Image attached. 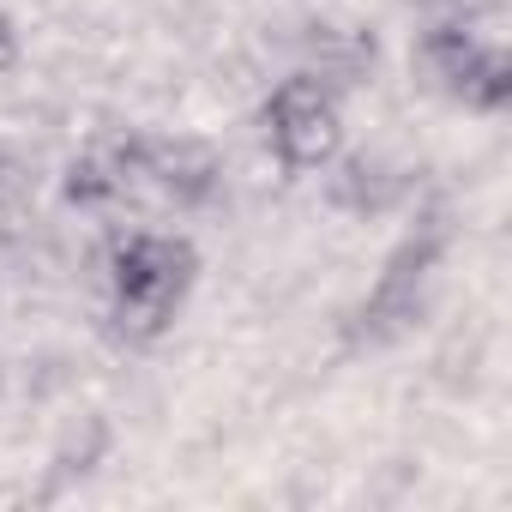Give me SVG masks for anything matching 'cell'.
<instances>
[{
  "label": "cell",
  "mask_w": 512,
  "mask_h": 512,
  "mask_svg": "<svg viewBox=\"0 0 512 512\" xmlns=\"http://www.w3.org/2000/svg\"><path fill=\"white\" fill-rule=\"evenodd\" d=\"M476 55H482V43H476L464 25H434V31L422 37V49H416L422 73H428L446 97H458V91H464V79H470Z\"/></svg>",
  "instance_id": "277c9868"
},
{
  "label": "cell",
  "mask_w": 512,
  "mask_h": 512,
  "mask_svg": "<svg viewBox=\"0 0 512 512\" xmlns=\"http://www.w3.org/2000/svg\"><path fill=\"white\" fill-rule=\"evenodd\" d=\"M139 157H145V187H157L175 205H199L223 175L217 151L199 139H157V145H139Z\"/></svg>",
  "instance_id": "3957f363"
},
{
  "label": "cell",
  "mask_w": 512,
  "mask_h": 512,
  "mask_svg": "<svg viewBox=\"0 0 512 512\" xmlns=\"http://www.w3.org/2000/svg\"><path fill=\"white\" fill-rule=\"evenodd\" d=\"M103 446H109V428H103V422L91 416V422H85V434H67V440H61L55 464H61V470H91Z\"/></svg>",
  "instance_id": "52a82bcc"
},
{
  "label": "cell",
  "mask_w": 512,
  "mask_h": 512,
  "mask_svg": "<svg viewBox=\"0 0 512 512\" xmlns=\"http://www.w3.org/2000/svg\"><path fill=\"white\" fill-rule=\"evenodd\" d=\"M266 121H272V145H278L284 169H326L338 157V145H344L338 103H332V91L314 73H290L272 91Z\"/></svg>",
  "instance_id": "7a4b0ae2"
},
{
  "label": "cell",
  "mask_w": 512,
  "mask_h": 512,
  "mask_svg": "<svg viewBox=\"0 0 512 512\" xmlns=\"http://www.w3.org/2000/svg\"><path fill=\"white\" fill-rule=\"evenodd\" d=\"M19 187H25V169H19V157H13L7 145H0V199L19 193Z\"/></svg>",
  "instance_id": "9c48e42d"
},
{
  "label": "cell",
  "mask_w": 512,
  "mask_h": 512,
  "mask_svg": "<svg viewBox=\"0 0 512 512\" xmlns=\"http://www.w3.org/2000/svg\"><path fill=\"white\" fill-rule=\"evenodd\" d=\"M193 272H199V260H193V247L181 235H151V229L127 235L115 247V260H109L121 332L127 338H157L175 320L181 296L193 290Z\"/></svg>",
  "instance_id": "6da1fadb"
},
{
  "label": "cell",
  "mask_w": 512,
  "mask_h": 512,
  "mask_svg": "<svg viewBox=\"0 0 512 512\" xmlns=\"http://www.w3.org/2000/svg\"><path fill=\"white\" fill-rule=\"evenodd\" d=\"M458 103H470V109H482V115H494V109L512 103V61H506V49H488V43H482L476 67H470V79H464V91H458Z\"/></svg>",
  "instance_id": "5b68a950"
},
{
  "label": "cell",
  "mask_w": 512,
  "mask_h": 512,
  "mask_svg": "<svg viewBox=\"0 0 512 512\" xmlns=\"http://www.w3.org/2000/svg\"><path fill=\"white\" fill-rule=\"evenodd\" d=\"M19 67V31H13V19L0 13V73H13Z\"/></svg>",
  "instance_id": "ba28073f"
},
{
  "label": "cell",
  "mask_w": 512,
  "mask_h": 512,
  "mask_svg": "<svg viewBox=\"0 0 512 512\" xmlns=\"http://www.w3.org/2000/svg\"><path fill=\"white\" fill-rule=\"evenodd\" d=\"M332 199H338V205H350V211H374V205H386V187H380V163H368V157L344 163V175L332 181Z\"/></svg>",
  "instance_id": "8992f818"
}]
</instances>
